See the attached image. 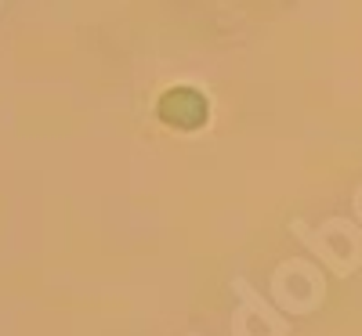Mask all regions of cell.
Masks as SVG:
<instances>
[{"label": "cell", "mask_w": 362, "mask_h": 336, "mask_svg": "<svg viewBox=\"0 0 362 336\" xmlns=\"http://www.w3.org/2000/svg\"><path fill=\"white\" fill-rule=\"evenodd\" d=\"M160 119L174 131H196L210 119V102L199 95L196 87H170L156 105Z\"/></svg>", "instance_id": "6da1fadb"}]
</instances>
